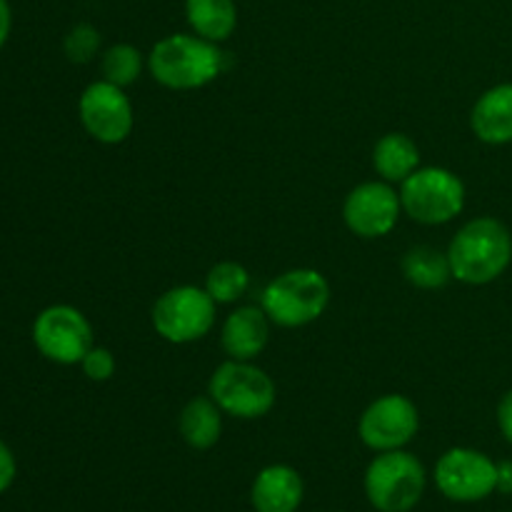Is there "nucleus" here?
<instances>
[{
	"mask_svg": "<svg viewBox=\"0 0 512 512\" xmlns=\"http://www.w3.org/2000/svg\"><path fill=\"white\" fill-rule=\"evenodd\" d=\"M140 70H143V55L135 45L118 43L105 50L103 80H108V83L118 85V88H128L140 78Z\"/></svg>",
	"mask_w": 512,
	"mask_h": 512,
	"instance_id": "21",
	"label": "nucleus"
},
{
	"mask_svg": "<svg viewBox=\"0 0 512 512\" xmlns=\"http://www.w3.org/2000/svg\"><path fill=\"white\" fill-rule=\"evenodd\" d=\"M403 275L410 285L420 290H438L453 278L448 253H440L430 245H415L403 258Z\"/></svg>",
	"mask_w": 512,
	"mask_h": 512,
	"instance_id": "19",
	"label": "nucleus"
},
{
	"mask_svg": "<svg viewBox=\"0 0 512 512\" xmlns=\"http://www.w3.org/2000/svg\"><path fill=\"white\" fill-rule=\"evenodd\" d=\"M403 213L423 225H445L465 208V185L453 170L428 165L400 183Z\"/></svg>",
	"mask_w": 512,
	"mask_h": 512,
	"instance_id": "5",
	"label": "nucleus"
},
{
	"mask_svg": "<svg viewBox=\"0 0 512 512\" xmlns=\"http://www.w3.org/2000/svg\"><path fill=\"white\" fill-rule=\"evenodd\" d=\"M470 128L488 145L512 143V83H500L480 95L470 113Z\"/></svg>",
	"mask_w": 512,
	"mask_h": 512,
	"instance_id": "15",
	"label": "nucleus"
},
{
	"mask_svg": "<svg viewBox=\"0 0 512 512\" xmlns=\"http://www.w3.org/2000/svg\"><path fill=\"white\" fill-rule=\"evenodd\" d=\"M498 490L505 495H512V460L498 465Z\"/></svg>",
	"mask_w": 512,
	"mask_h": 512,
	"instance_id": "27",
	"label": "nucleus"
},
{
	"mask_svg": "<svg viewBox=\"0 0 512 512\" xmlns=\"http://www.w3.org/2000/svg\"><path fill=\"white\" fill-rule=\"evenodd\" d=\"M33 343L53 363L80 365L93 348V325L73 305H50L35 318Z\"/></svg>",
	"mask_w": 512,
	"mask_h": 512,
	"instance_id": "8",
	"label": "nucleus"
},
{
	"mask_svg": "<svg viewBox=\"0 0 512 512\" xmlns=\"http://www.w3.org/2000/svg\"><path fill=\"white\" fill-rule=\"evenodd\" d=\"M400 213H403L400 193L393 188V183H385V180L360 183L358 188L350 190L343 205V220L350 233L368 240L393 233Z\"/></svg>",
	"mask_w": 512,
	"mask_h": 512,
	"instance_id": "12",
	"label": "nucleus"
},
{
	"mask_svg": "<svg viewBox=\"0 0 512 512\" xmlns=\"http://www.w3.org/2000/svg\"><path fill=\"white\" fill-rule=\"evenodd\" d=\"M330 303V285L313 268H295L265 285L260 308L278 328H303L315 323Z\"/></svg>",
	"mask_w": 512,
	"mask_h": 512,
	"instance_id": "3",
	"label": "nucleus"
},
{
	"mask_svg": "<svg viewBox=\"0 0 512 512\" xmlns=\"http://www.w3.org/2000/svg\"><path fill=\"white\" fill-rule=\"evenodd\" d=\"M148 70L163 88L198 90L223 73L225 53L218 43H210L195 33H175L153 45Z\"/></svg>",
	"mask_w": 512,
	"mask_h": 512,
	"instance_id": "2",
	"label": "nucleus"
},
{
	"mask_svg": "<svg viewBox=\"0 0 512 512\" xmlns=\"http://www.w3.org/2000/svg\"><path fill=\"white\" fill-rule=\"evenodd\" d=\"M63 48L70 63H78V65L90 63L100 50V33L90 23L73 25L70 33L65 35Z\"/></svg>",
	"mask_w": 512,
	"mask_h": 512,
	"instance_id": "22",
	"label": "nucleus"
},
{
	"mask_svg": "<svg viewBox=\"0 0 512 512\" xmlns=\"http://www.w3.org/2000/svg\"><path fill=\"white\" fill-rule=\"evenodd\" d=\"M255 512H295L303 503V478L290 465L260 470L250 490Z\"/></svg>",
	"mask_w": 512,
	"mask_h": 512,
	"instance_id": "14",
	"label": "nucleus"
},
{
	"mask_svg": "<svg viewBox=\"0 0 512 512\" xmlns=\"http://www.w3.org/2000/svg\"><path fill=\"white\" fill-rule=\"evenodd\" d=\"M208 395L225 415L240 420L263 418L278 400V388L253 360H225L210 375Z\"/></svg>",
	"mask_w": 512,
	"mask_h": 512,
	"instance_id": "4",
	"label": "nucleus"
},
{
	"mask_svg": "<svg viewBox=\"0 0 512 512\" xmlns=\"http://www.w3.org/2000/svg\"><path fill=\"white\" fill-rule=\"evenodd\" d=\"M80 368H83L88 380H93V383H105V380H110L115 375V358L108 348L93 345V348L85 353V358L80 360Z\"/></svg>",
	"mask_w": 512,
	"mask_h": 512,
	"instance_id": "23",
	"label": "nucleus"
},
{
	"mask_svg": "<svg viewBox=\"0 0 512 512\" xmlns=\"http://www.w3.org/2000/svg\"><path fill=\"white\" fill-rule=\"evenodd\" d=\"M185 15L193 33L210 43H223L238 28L235 0H185Z\"/></svg>",
	"mask_w": 512,
	"mask_h": 512,
	"instance_id": "18",
	"label": "nucleus"
},
{
	"mask_svg": "<svg viewBox=\"0 0 512 512\" xmlns=\"http://www.w3.org/2000/svg\"><path fill=\"white\" fill-rule=\"evenodd\" d=\"M373 168L385 183H403L420 168V150L413 138L403 133H388L375 143Z\"/></svg>",
	"mask_w": 512,
	"mask_h": 512,
	"instance_id": "17",
	"label": "nucleus"
},
{
	"mask_svg": "<svg viewBox=\"0 0 512 512\" xmlns=\"http://www.w3.org/2000/svg\"><path fill=\"white\" fill-rule=\"evenodd\" d=\"M250 288V273L240 263L233 260H225L210 268L208 278H205V290H208L210 298L218 305H230L238 303Z\"/></svg>",
	"mask_w": 512,
	"mask_h": 512,
	"instance_id": "20",
	"label": "nucleus"
},
{
	"mask_svg": "<svg viewBox=\"0 0 512 512\" xmlns=\"http://www.w3.org/2000/svg\"><path fill=\"white\" fill-rule=\"evenodd\" d=\"M180 435L193 450H210L223 433V410L210 395L193 398L183 408L178 420Z\"/></svg>",
	"mask_w": 512,
	"mask_h": 512,
	"instance_id": "16",
	"label": "nucleus"
},
{
	"mask_svg": "<svg viewBox=\"0 0 512 512\" xmlns=\"http://www.w3.org/2000/svg\"><path fill=\"white\" fill-rule=\"evenodd\" d=\"M215 300L208 290L198 285H178L155 300L153 320L155 333L173 345H188L205 338L215 325Z\"/></svg>",
	"mask_w": 512,
	"mask_h": 512,
	"instance_id": "7",
	"label": "nucleus"
},
{
	"mask_svg": "<svg viewBox=\"0 0 512 512\" xmlns=\"http://www.w3.org/2000/svg\"><path fill=\"white\" fill-rule=\"evenodd\" d=\"M420 430L418 405L405 395H383L360 415L358 435L375 453L403 450Z\"/></svg>",
	"mask_w": 512,
	"mask_h": 512,
	"instance_id": "11",
	"label": "nucleus"
},
{
	"mask_svg": "<svg viewBox=\"0 0 512 512\" xmlns=\"http://www.w3.org/2000/svg\"><path fill=\"white\" fill-rule=\"evenodd\" d=\"M435 485L455 503H478L498 490V465L478 450L453 448L435 465Z\"/></svg>",
	"mask_w": 512,
	"mask_h": 512,
	"instance_id": "10",
	"label": "nucleus"
},
{
	"mask_svg": "<svg viewBox=\"0 0 512 512\" xmlns=\"http://www.w3.org/2000/svg\"><path fill=\"white\" fill-rule=\"evenodd\" d=\"M453 278L465 285H488L508 270L512 235L498 218H475L458 230L448 248Z\"/></svg>",
	"mask_w": 512,
	"mask_h": 512,
	"instance_id": "1",
	"label": "nucleus"
},
{
	"mask_svg": "<svg viewBox=\"0 0 512 512\" xmlns=\"http://www.w3.org/2000/svg\"><path fill=\"white\" fill-rule=\"evenodd\" d=\"M498 425H500V433H503V438L512 445V390H508V393L503 395V400H500Z\"/></svg>",
	"mask_w": 512,
	"mask_h": 512,
	"instance_id": "25",
	"label": "nucleus"
},
{
	"mask_svg": "<svg viewBox=\"0 0 512 512\" xmlns=\"http://www.w3.org/2000/svg\"><path fill=\"white\" fill-rule=\"evenodd\" d=\"M15 480V458L13 453H10L8 445L0 440V493H5V490L13 485Z\"/></svg>",
	"mask_w": 512,
	"mask_h": 512,
	"instance_id": "24",
	"label": "nucleus"
},
{
	"mask_svg": "<svg viewBox=\"0 0 512 512\" xmlns=\"http://www.w3.org/2000/svg\"><path fill=\"white\" fill-rule=\"evenodd\" d=\"M425 490V468L405 450H388L368 465L365 495L380 512H410Z\"/></svg>",
	"mask_w": 512,
	"mask_h": 512,
	"instance_id": "6",
	"label": "nucleus"
},
{
	"mask_svg": "<svg viewBox=\"0 0 512 512\" xmlns=\"http://www.w3.org/2000/svg\"><path fill=\"white\" fill-rule=\"evenodd\" d=\"M78 115L85 133L103 145H118L133 133L135 113L125 88L95 80L83 90L78 100Z\"/></svg>",
	"mask_w": 512,
	"mask_h": 512,
	"instance_id": "9",
	"label": "nucleus"
},
{
	"mask_svg": "<svg viewBox=\"0 0 512 512\" xmlns=\"http://www.w3.org/2000/svg\"><path fill=\"white\" fill-rule=\"evenodd\" d=\"M10 25H13V15H10V5H8V0H0V50H3V45L8 43Z\"/></svg>",
	"mask_w": 512,
	"mask_h": 512,
	"instance_id": "26",
	"label": "nucleus"
},
{
	"mask_svg": "<svg viewBox=\"0 0 512 512\" xmlns=\"http://www.w3.org/2000/svg\"><path fill=\"white\" fill-rule=\"evenodd\" d=\"M270 338V318L263 308L243 305L225 318L220 343L228 358L255 360L265 350Z\"/></svg>",
	"mask_w": 512,
	"mask_h": 512,
	"instance_id": "13",
	"label": "nucleus"
}]
</instances>
